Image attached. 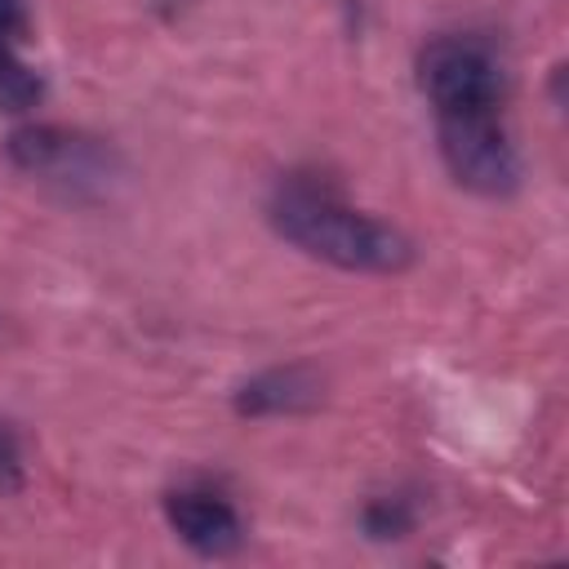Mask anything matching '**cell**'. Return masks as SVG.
I'll list each match as a JSON object with an SVG mask.
<instances>
[{
  "mask_svg": "<svg viewBox=\"0 0 569 569\" xmlns=\"http://www.w3.org/2000/svg\"><path fill=\"white\" fill-rule=\"evenodd\" d=\"M169 529L200 556H231L244 542V525L236 507L209 489H178L164 498Z\"/></svg>",
  "mask_w": 569,
  "mask_h": 569,
  "instance_id": "cell-4",
  "label": "cell"
},
{
  "mask_svg": "<svg viewBox=\"0 0 569 569\" xmlns=\"http://www.w3.org/2000/svg\"><path fill=\"white\" fill-rule=\"evenodd\" d=\"M422 93L436 102V116L445 111H493L502 93V71L489 49L471 40H436L427 44L418 62Z\"/></svg>",
  "mask_w": 569,
  "mask_h": 569,
  "instance_id": "cell-3",
  "label": "cell"
},
{
  "mask_svg": "<svg viewBox=\"0 0 569 569\" xmlns=\"http://www.w3.org/2000/svg\"><path fill=\"white\" fill-rule=\"evenodd\" d=\"M22 31V0H0V49L13 44Z\"/></svg>",
  "mask_w": 569,
  "mask_h": 569,
  "instance_id": "cell-8",
  "label": "cell"
},
{
  "mask_svg": "<svg viewBox=\"0 0 569 569\" xmlns=\"http://www.w3.org/2000/svg\"><path fill=\"white\" fill-rule=\"evenodd\" d=\"M271 222L289 244L342 271H400L413 258V244L396 227L351 209L338 191L316 182H284L271 200Z\"/></svg>",
  "mask_w": 569,
  "mask_h": 569,
  "instance_id": "cell-1",
  "label": "cell"
},
{
  "mask_svg": "<svg viewBox=\"0 0 569 569\" xmlns=\"http://www.w3.org/2000/svg\"><path fill=\"white\" fill-rule=\"evenodd\" d=\"M320 400V382L316 373L289 365V369H267L258 378H249L236 396V409L240 413H298V409H311Z\"/></svg>",
  "mask_w": 569,
  "mask_h": 569,
  "instance_id": "cell-5",
  "label": "cell"
},
{
  "mask_svg": "<svg viewBox=\"0 0 569 569\" xmlns=\"http://www.w3.org/2000/svg\"><path fill=\"white\" fill-rule=\"evenodd\" d=\"M409 525H413V516H409V507L400 498H382V502H373L365 511V529L373 538H400V533H409Z\"/></svg>",
  "mask_w": 569,
  "mask_h": 569,
  "instance_id": "cell-6",
  "label": "cell"
},
{
  "mask_svg": "<svg viewBox=\"0 0 569 569\" xmlns=\"http://www.w3.org/2000/svg\"><path fill=\"white\" fill-rule=\"evenodd\" d=\"M18 445L9 431H0V489H18Z\"/></svg>",
  "mask_w": 569,
  "mask_h": 569,
  "instance_id": "cell-7",
  "label": "cell"
},
{
  "mask_svg": "<svg viewBox=\"0 0 569 569\" xmlns=\"http://www.w3.org/2000/svg\"><path fill=\"white\" fill-rule=\"evenodd\" d=\"M440 156L467 191L507 196L520 182V160L493 111H445L440 116Z\"/></svg>",
  "mask_w": 569,
  "mask_h": 569,
  "instance_id": "cell-2",
  "label": "cell"
}]
</instances>
